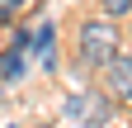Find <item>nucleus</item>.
<instances>
[{"label": "nucleus", "mask_w": 132, "mask_h": 128, "mask_svg": "<svg viewBox=\"0 0 132 128\" xmlns=\"http://www.w3.org/2000/svg\"><path fill=\"white\" fill-rule=\"evenodd\" d=\"M113 52H118V24H113L109 14H99V19H85V24H80V33H76L80 71H99Z\"/></svg>", "instance_id": "nucleus-1"}, {"label": "nucleus", "mask_w": 132, "mask_h": 128, "mask_svg": "<svg viewBox=\"0 0 132 128\" xmlns=\"http://www.w3.org/2000/svg\"><path fill=\"white\" fill-rule=\"evenodd\" d=\"M109 114H113L109 90H85V95H71L66 100V119H76L80 128H99Z\"/></svg>", "instance_id": "nucleus-2"}, {"label": "nucleus", "mask_w": 132, "mask_h": 128, "mask_svg": "<svg viewBox=\"0 0 132 128\" xmlns=\"http://www.w3.org/2000/svg\"><path fill=\"white\" fill-rule=\"evenodd\" d=\"M99 71H104V90L113 100H132V52H113Z\"/></svg>", "instance_id": "nucleus-3"}, {"label": "nucleus", "mask_w": 132, "mask_h": 128, "mask_svg": "<svg viewBox=\"0 0 132 128\" xmlns=\"http://www.w3.org/2000/svg\"><path fill=\"white\" fill-rule=\"evenodd\" d=\"M33 57H38V67L43 71H57V24L52 19H43L38 29H33Z\"/></svg>", "instance_id": "nucleus-4"}, {"label": "nucleus", "mask_w": 132, "mask_h": 128, "mask_svg": "<svg viewBox=\"0 0 132 128\" xmlns=\"http://www.w3.org/2000/svg\"><path fill=\"white\" fill-rule=\"evenodd\" d=\"M28 47L24 43H10V47H0V81L14 86V81H24V71H28Z\"/></svg>", "instance_id": "nucleus-5"}, {"label": "nucleus", "mask_w": 132, "mask_h": 128, "mask_svg": "<svg viewBox=\"0 0 132 128\" xmlns=\"http://www.w3.org/2000/svg\"><path fill=\"white\" fill-rule=\"evenodd\" d=\"M28 5H33V0H0V29H10V24L19 19Z\"/></svg>", "instance_id": "nucleus-6"}, {"label": "nucleus", "mask_w": 132, "mask_h": 128, "mask_svg": "<svg viewBox=\"0 0 132 128\" xmlns=\"http://www.w3.org/2000/svg\"><path fill=\"white\" fill-rule=\"evenodd\" d=\"M104 14H109V19H127V14H132V0H104Z\"/></svg>", "instance_id": "nucleus-7"}, {"label": "nucleus", "mask_w": 132, "mask_h": 128, "mask_svg": "<svg viewBox=\"0 0 132 128\" xmlns=\"http://www.w3.org/2000/svg\"><path fill=\"white\" fill-rule=\"evenodd\" d=\"M127 38H132V14H127Z\"/></svg>", "instance_id": "nucleus-8"}, {"label": "nucleus", "mask_w": 132, "mask_h": 128, "mask_svg": "<svg viewBox=\"0 0 132 128\" xmlns=\"http://www.w3.org/2000/svg\"><path fill=\"white\" fill-rule=\"evenodd\" d=\"M33 128H52V123H33Z\"/></svg>", "instance_id": "nucleus-9"}, {"label": "nucleus", "mask_w": 132, "mask_h": 128, "mask_svg": "<svg viewBox=\"0 0 132 128\" xmlns=\"http://www.w3.org/2000/svg\"><path fill=\"white\" fill-rule=\"evenodd\" d=\"M0 104H5V95H0Z\"/></svg>", "instance_id": "nucleus-10"}, {"label": "nucleus", "mask_w": 132, "mask_h": 128, "mask_svg": "<svg viewBox=\"0 0 132 128\" xmlns=\"http://www.w3.org/2000/svg\"><path fill=\"white\" fill-rule=\"evenodd\" d=\"M5 128H14V123H5Z\"/></svg>", "instance_id": "nucleus-11"}]
</instances>
